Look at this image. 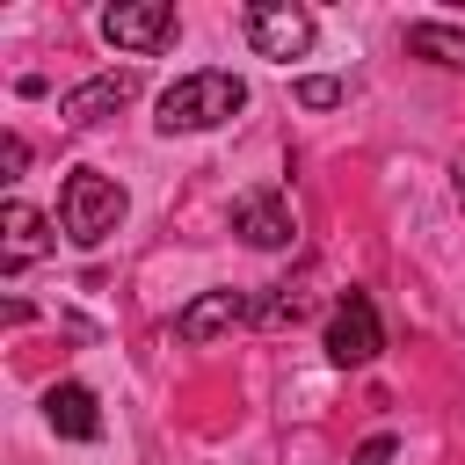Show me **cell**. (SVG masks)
<instances>
[{
    "label": "cell",
    "mask_w": 465,
    "mask_h": 465,
    "mask_svg": "<svg viewBox=\"0 0 465 465\" xmlns=\"http://www.w3.org/2000/svg\"><path fill=\"white\" fill-rule=\"evenodd\" d=\"M116 225H124V189L102 167H73L65 189H58V232L73 247H102Z\"/></svg>",
    "instance_id": "6da1fadb"
},
{
    "label": "cell",
    "mask_w": 465,
    "mask_h": 465,
    "mask_svg": "<svg viewBox=\"0 0 465 465\" xmlns=\"http://www.w3.org/2000/svg\"><path fill=\"white\" fill-rule=\"evenodd\" d=\"M240 102H247V87H240L232 73H218V65L182 73V80L160 94V131H167V138H174V131H211V124H225Z\"/></svg>",
    "instance_id": "7a4b0ae2"
},
{
    "label": "cell",
    "mask_w": 465,
    "mask_h": 465,
    "mask_svg": "<svg viewBox=\"0 0 465 465\" xmlns=\"http://www.w3.org/2000/svg\"><path fill=\"white\" fill-rule=\"evenodd\" d=\"M247 44L276 65H291V58L312 51V15L291 7V0H262V7H247Z\"/></svg>",
    "instance_id": "3957f363"
},
{
    "label": "cell",
    "mask_w": 465,
    "mask_h": 465,
    "mask_svg": "<svg viewBox=\"0 0 465 465\" xmlns=\"http://www.w3.org/2000/svg\"><path fill=\"white\" fill-rule=\"evenodd\" d=\"M385 349V327H378V305L363 298V291H349L334 312H327V356L341 363V371H356V363H371Z\"/></svg>",
    "instance_id": "277c9868"
},
{
    "label": "cell",
    "mask_w": 465,
    "mask_h": 465,
    "mask_svg": "<svg viewBox=\"0 0 465 465\" xmlns=\"http://www.w3.org/2000/svg\"><path fill=\"white\" fill-rule=\"evenodd\" d=\"M102 36L116 51H160L174 36V7L167 0H116V7H102Z\"/></svg>",
    "instance_id": "5b68a950"
},
{
    "label": "cell",
    "mask_w": 465,
    "mask_h": 465,
    "mask_svg": "<svg viewBox=\"0 0 465 465\" xmlns=\"http://www.w3.org/2000/svg\"><path fill=\"white\" fill-rule=\"evenodd\" d=\"M240 320H254V298L247 291H203V298H189L174 312V341H211V334H225Z\"/></svg>",
    "instance_id": "8992f818"
},
{
    "label": "cell",
    "mask_w": 465,
    "mask_h": 465,
    "mask_svg": "<svg viewBox=\"0 0 465 465\" xmlns=\"http://www.w3.org/2000/svg\"><path fill=\"white\" fill-rule=\"evenodd\" d=\"M131 94H138V73H131V65H124V73H94V80H80V87L65 94V124H80V131H87V124H109Z\"/></svg>",
    "instance_id": "52a82bcc"
},
{
    "label": "cell",
    "mask_w": 465,
    "mask_h": 465,
    "mask_svg": "<svg viewBox=\"0 0 465 465\" xmlns=\"http://www.w3.org/2000/svg\"><path fill=\"white\" fill-rule=\"evenodd\" d=\"M232 232H240L247 247H291V203H283L276 189H247V196L232 203Z\"/></svg>",
    "instance_id": "ba28073f"
},
{
    "label": "cell",
    "mask_w": 465,
    "mask_h": 465,
    "mask_svg": "<svg viewBox=\"0 0 465 465\" xmlns=\"http://www.w3.org/2000/svg\"><path fill=\"white\" fill-rule=\"evenodd\" d=\"M0 232H7V240H0V269H7V276H15V269H29V262L51 247V218H44L36 203H22V196L0 211Z\"/></svg>",
    "instance_id": "9c48e42d"
},
{
    "label": "cell",
    "mask_w": 465,
    "mask_h": 465,
    "mask_svg": "<svg viewBox=\"0 0 465 465\" xmlns=\"http://www.w3.org/2000/svg\"><path fill=\"white\" fill-rule=\"evenodd\" d=\"M44 421H51L58 436H73V443H94V436H102V407H94L87 385H51V392H44Z\"/></svg>",
    "instance_id": "30bf717a"
},
{
    "label": "cell",
    "mask_w": 465,
    "mask_h": 465,
    "mask_svg": "<svg viewBox=\"0 0 465 465\" xmlns=\"http://www.w3.org/2000/svg\"><path fill=\"white\" fill-rule=\"evenodd\" d=\"M407 51L429 58V65H443V73H465V29H450V22H414Z\"/></svg>",
    "instance_id": "8fae6325"
},
{
    "label": "cell",
    "mask_w": 465,
    "mask_h": 465,
    "mask_svg": "<svg viewBox=\"0 0 465 465\" xmlns=\"http://www.w3.org/2000/svg\"><path fill=\"white\" fill-rule=\"evenodd\" d=\"M298 102L305 109H334L341 102V80H298Z\"/></svg>",
    "instance_id": "7c38bea8"
},
{
    "label": "cell",
    "mask_w": 465,
    "mask_h": 465,
    "mask_svg": "<svg viewBox=\"0 0 465 465\" xmlns=\"http://www.w3.org/2000/svg\"><path fill=\"white\" fill-rule=\"evenodd\" d=\"M22 160H29V145H22V138H15V131H7V145H0V174H7V182H15V174H22Z\"/></svg>",
    "instance_id": "4fadbf2b"
},
{
    "label": "cell",
    "mask_w": 465,
    "mask_h": 465,
    "mask_svg": "<svg viewBox=\"0 0 465 465\" xmlns=\"http://www.w3.org/2000/svg\"><path fill=\"white\" fill-rule=\"evenodd\" d=\"M356 465H392V436H371V443L356 450Z\"/></svg>",
    "instance_id": "5bb4252c"
},
{
    "label": "cell",
    "mask_w": 465,
    "mask_h": 465,
    "mask_svg": "<svg viewBox=\"0 0 465 465\" xmlns=\"http://www.w3.org/2000/svg\"><path fill=\"white\" fill-rule=\"evenodd\" d=\"M458 203H465V160H458Z\"/></svg>",
    "instance_id": "9a60e30c"
}]
</instances>
